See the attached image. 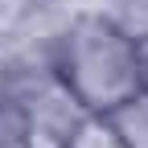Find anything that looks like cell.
I'll return each instance as SVG.
<instances>
[{
  "label": "cell",
  "mask_w": 148,
  "mask_h": 148,
  "mask_svg": "<svg viewBox=\"0 0 148 148\" xmlns=\"http://www.w3.org/2000/svg\"><path fill=\"white\" fill-rule=\"evenodd\" d=\"M62 148H123V140L115 136V127H111L107 115H82L70 127Z\"/></svg>",
  "instance_id": "obj_3"
},
{
  "label": "cell",
  "mask_w": 148,
  "mask_h": 148,
  "mask_svg": "<svg viewBox=\"0 0 148 148\" xmlns=\"http://www.w3.org/2000/svg\"><path fill=\"white\" fill-rule=\"evenodd\" d=\"M136 70H140V90H148V29L136 33Z\"/></svg>",
  "instance_id": "obj_4"
},
{
  "label": "cell",
  "mask_w": 148,
  "mask_h": 148,
  "mask_svg": "<svg viewBox=\"0 0 148 148\" xmlns=\"http://www.w3.org/2000/svg\"><path fill=\"white\" fill-rule=\"evenodd\" d=\"M49 70L86 115H107L140 90L136 33L103 12H78L53 45Z\"/></svg>",
  "instance_id": "obj_1"
},
{
  "label": "cell",
  "mask_w": 148,
  "mask_h": 148,
  "mask_svg": "<svg viewBox=\"0 0 148 148\" xmlns=\"http://www.w3.org/2000/svg\"><path fill=\"white\" fill-rule=\"evenodd\" d=\"M107 119L115 127V136L123 140V148H148V90H136L132 99L111 107Z\"/></svg>",
  "instance_id": "obj_2"
}]
</instances>
